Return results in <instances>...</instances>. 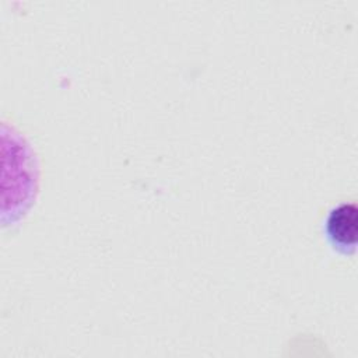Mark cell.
<instances>
[{
	"mask_svg": "<svg viewBox=\"0 0 358 358\" xmlns=\"http://www.w3.org/2000/svg\"><path fill=\"white\" fill-rule=\"evenodd\" d=\"M354 203H341L333 207L326 218L324 231L329 242L340 253L350 255L355 249L358 214Z\"/></svg>",
	"mask_w": 358,
	"mask_h": 358,
	"instance_id": "obj_1",
	"label": "cell"
}]
</instances>
